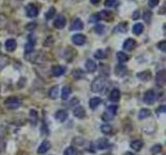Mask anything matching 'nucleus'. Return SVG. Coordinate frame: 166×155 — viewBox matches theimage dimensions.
<instances>
[{
    "instance_id": "nucleus-1",
    "label": "nucleus",
    "mask_w": 166,
    "mask_h": 155,
    "mask_svg": "<svg viewBox=\"0 0 166 155\" xmlns=\"http://www.w3.org/2000/svg\"><path fill=\"white\" fill-rule=\"evenodd\" d=\"M105 86H106V80L103 77H98L91 83V91L94 93H100L104 90Z\"/></svg>"
},
{
    "instance_id": "nucleus-2",
    "label": "nucleus",
    "mask_w": 166,
    "mask_h": 155,
    "mask_svg": "<svg viewBox=\"0 0 166 155\" xmlns=\"http://www.w3.org/2000/svg\"><path fill=\"white\" fill-rule=\"evenodd\" d=\"M117 112V106L112 104V106H109L106 109V111L103 113L102 115V120L105 122H108V121H111L114 118L115 114Z\"/></svg>"
},
{
    "instance_id": "nucleus-3",
    "label": "nucleus",
    "mask_w": 166,
    "mask_h": 155,
    "mask_svg": "<svg viewBox=\"0 0 166 155\" xmlns=\"http://www.w3.org/2000/svg\"><path fill=\"white\" fill-rule=\"evenodd\" d=\"M4 103L8 109H18V108L21 106L20 99L18 98V97H15V96L8 97V98L4 102Z\"/></svg>"
},
{
    "instance_id": "nucleus-4",
    "label": "nucleus",
    "mask_w": 166,
    "mask_h": 155,
    "mask_svg": "<svg viewBox=\"0 0 166 155\" xmlns=\"http://www.w3.org/2000/svg\"><path fill=\"white\" fill-rule=\"evenodd\" d=\"M26 15L29 18H35L39 15V9L35 4H28L26 6Z\"/></svg>"
},
{
    "instance_id": "nucleus-5",
    "label": "nucleus",
    "mask_w": 166,
    "mask_h": 155,
    "mask_svg": "<svg viewBox=\"0 0 166 155\" xmlns=\"http://www.w3.org/2000/svg\"><path fill=\"white\" fill-rule=\"evenodd\" d=\"M156 98H157V96H156L154 91H147V92H145L143 96L144 102L147 104H153L156 102Z\"/></svg>"
},
{
    "instance_id": "nucleus-6",
    "label": "nucleus",
    "mask_w": 166,
    "mask_h": 155,
    "mask_svg": "<svg viewBox=\"0 0 166 155\" xmlns=\"http://www.w3.org/2000/svg\"><path fill=\"white\" fill-rule=\"evenodd\" d=\"M165 81H166V72L164 69H162L160 72H157V76H156V83H157L159 86H164Z\"/></svg>"
},
{
    "instance_id": "nucleus-7",
    "label": "nucleus",
    "mask_w": 166,
    "mask_h": 155,
    "mask_svg": "<svg viewBox=\"0 0 166 155\" xmlns=\"http://www.w3.org/2000/svg\"><path fill=\"white\" fill-rule=\"evenodd\" d=\"M53 25L57 29H62L66 26V18L62 15H58L57 18L55 19V21H54Z\"/></svg>"
},
{
    "instance_id": "nucleus-8",
    "label": "nucleus",
    "mask_w": 166,
    "mask_h": 155,
    "mask_svg": "<svg viewBox=\"0 0 166 155\" xmlns=\"http://www.w3.org/2000/svg\"><path fill=\"white\" fill-rule=\"evenodd\" d=\"M72 42L77 46H82L86 42V36L83 34H75L72 38Z\"/></svg>"
},
{
    "instance_id": "nucleus-9",
    "label": "nucleus",
    "mask_w": 166,
    "mask_h": 155,
    "mask_svg": "<svg viewBox=\"0 0 166 155\" xmlns=\"http://www.w3.org/2000/svg\"><path fill=\"white\" fill-rule=\"evenodd\" d=\"M83 23L81 21L80 19H75L74 21L72 22V24H71V27H70V30L71 31H75V30H82L83 29Z\"/></svg>"
},
{
    "instance_id": "nucleus-10",
    "label": "nucleus",
    "mask_w": 166,
    "mask_h": 155,
    "mask_svg": "<svg viewBox=\"0 0 166 155\" xmlns=\"http://www.w3.org/2000/svg\"><path fill=\"white\" fill-rule=\"evenodd\" d=\"M109 146H110V143H109V140H108V139L101 138L100 140H98V142H97V148H98V149L105 150V149H107Z\"/></svg>"
},
{
    "instance_id": "nucleus-11",
    "label": "nucleus",
    "mask_w": 166,
    "mask_h": 155,
    "mask_svg": "<svg viewBox=\"0 0 166 155\" xmlns=\"http://www.w3.org/2000/svg\"><path fill=\"white\" fill-rule=\"evenodd\" d=\"M66 70H67V68L64 66H62V65L54 66L52 68V75L54 77H60L66 72Z\"/></svg>"
},
{
    "instance_id": "nucleus-12",
    "label": "nucleus",
    "mask_w": 166,
    "mask_h": 155,
    "mask_svg": "<svg viewBox=\"0 0 166 155\" xmlns=\"http://www.w3.org/2000/svg\"><path fill=\"white\" fill-rule=\"evenodd\" d=\"M73 114L75 117L79 118V119H82V118L85 117V110H84L81 106H77L75 109L73 110Z\"/></svg>"
},
{
    "instance_id": "nucleus-13",
    "label": "nucleus",
    "mask_w": 166,
    "mask_h": 155,
    "mask_svg": "<svg viewBox=\"0 0 166 155\" xmlns=\"http://www.w3.org/2000/svg\"><path fill=\"white\" fill-rule=\"evenodd\" d=\"M137 78L140 81H142V82H147V81L152 78V73H151L150 70H144V72H138Z\"/></svg>"
},
{
    "instance_id": "nucleus-14",
    "label": "nucleus",
    "mask_w": 166,
    "mask_h": 155,
    "mask_svg": "<svg viewBox=\"0 0 166 155\" xmlns=\"http://www.w3.org/2000/svg\"><path fill=\"white\" fill-rule=\"evenodd\" d=\"M5 48L8 52H13L17 48V42L13 38H8L5 42Z\"/></svg>"
},
{
    "instance_id": "nucleus-15",
    "label": "nucleus",
    "mask_w": 166,
    "mask_h": 155,
    "mask_svg": "<svg viewBox=\"0 0 166 155\" xmlns=\"http://www.w3.org/2000/svg\"><path fill=\"white\" fill-rule=\"evenodd\" d=\"M50 147H51V144H50L48 141H44V142L40 145L39 149H38V153L39 154H45L47 153V151L50 149Z\"/></svg>"
},
{
    "instance_id": "nucleus-16",
    "label": "nucleus",
    "mask_w": 166,
    "mask_h": 155,
    "mask_svg": "<svg viewBox=\"0 0 166 155\" xmlns=\"http://www.w3.org/2000/svg\"><path fill=\"white\" fill-rule=\"evenodd\" d=\"M135 45H136V42H135L133 38H127L125 40L123 48L126 50V51H131L132 49H134Z\"/></svg>"
},
{
    "instance_id": "nucleus-17",
    "label": "nucleus",
    "mask_w": 166,
    "mask_h": 155,
    "mask_svg": "<svg viewBox=\"0 0 166 155\" xmlns=\"http://www.w3.org/2000/svg\"><path fill=\"white\" fill-rule=\"evenodd\" d=\"M67 116L69 115H67V112L66 110H59V111H57L55 114V118L59 121V122H64V121L67 120Z\"/></svg>"
},
{
    "instance_id": "nucleus-18",
    "label": "nucleus",
    "mask_w": 166,
    "mask_h": 155,
    "mask_svg": "<svg viewBox=\"0 0 166 155\" xmlns=\"http://www.w3.org/2000/svg\"><path fill=\"white\" fill-rule=\"evenodd\" d=\"M88 103H89V108L91 110H96L97 108L102 103V99H101V97H93V98L89 100Z\"/></svg>"
},
{
    "instance_id": "nucleus-19",
    "label": "nucleus",
    "mask_w": 166,
    "mask_h": 155,
    "mask_svg": "<svg viewBox=\"0 0 166 155\" xmlns=\"http://www.w3.org/2000/svg\"><path fill=\"white\" fill-rule=\"evenodd\" d=\"M85 67L88 72H94L97 70V63L94 62V60L88 59L85 63Z\"/></svg>"
},
{
    "instance_id": "nucleus-20",
    "label": "nucleus",
    "mask_w": 166,
    "mask_h": 155,
    "mask_svg": "<svg viewBox=\"0 0 166 155\" xmlns=\"http://www.w3.org/2000/svg\"><path fill=\"white\" fill-rule=\"evenodd\" d=\"M120 98V90L118 89H113L112 91H111V93H110V96H109V99L111 100V102H118Z\"/></svg>"
},
{
    "instance_id": "nucleus-21",
    "label": "nucleus",
    "mask_w": 166,
    "mask_h": 155,
    "mask_svg": "<svg viewBox=\"0 0 166 155\" xmlns=\"http://www.w3.org/2000/svg\"><path fill=\"white\" fill-rule=\"evenodd\" d=\"M58 93H59V87L54 86L49 91V97L51 99H56L58 97Z\"/></svg>"
},
{
    "instance_id": "nucleus-22",
    "label": "nucleus",
    "mask_w": 166,
    "mask_h": 155,
    "mask_svg": "<svg viewBox=\"0 0 166 155\" xmlns=\"http://www.w3.org/2000/svg\"><path fill=\"white\" fill-rule=\"evenodd\" d=\"M142 146H143V143H142L141 141H139V140L133 141V142L130 144V147L134 151H140L142 149Z\"/></svg>"
},
{
    "instance_id": "nucleus-23",
    "label": "nucleus",
    "mask_w": 166,
    "mask_h": 155,
    "mask_svg": "<svg viewBox=\"0 0 166 155\" xmlns=\"http://www.w3.org/2000/svg\"><path fill=\"white\" fill-rule=\"evenodd\" d=\"M127 73V68L125 67L123 64H120L115 67V75L116 76H120V77H123Z\"/></svg>"
},
{
    "instance_id": "nucleus-24",
    "label": "nucleus",
    "mask_w": 166,
    "mask_h": 155,
    "mask_svg": "<svg viewBox=\"0 0 166 155\" xmlns=\"http://www.w3.org/2000/svg\"><path fill=\"white\" fill-rule=\"evenodd\" d=\"M143 30H144V27L141 23H137V24H135L133 26V33L136 35H140L143 32Z\"/></svg>"
},
{
    "instance_id": "nucleus-25",
    "label": "nucleus",
    "mask_w": 166,
    "mask_h": 155,
    "mask_svg": "<svg viewBox=\"0 0 166 155\" xmlns=\"http://www.w3.org/2000/svg\"><path fill=\"white\" fill-rule=\"evenodd\" d=\"M116 58H117L118 62H120V63H125V62H127L129 60V56L127 55L126 53H124V52H117Z\"/></svg>"
},
{
    "instance_id": "nucleus-26",
    "label": "nucleus",
    "mask_w": 166,
    "mask_h": 155,
    "mask_svg": "<svg viewBox=\"0 0 166 155\" xmlns=\"http://www.w3.org/2000/svg\"><path fill=\"white\" fill-rule=\"evenodd\" d=\"M71 93H72V90H71L70 87H63L62 91V98L63 100H67L70 97Z\"/></svg>"
},
{
    "instance_id": "nucleus-27",
    "label": "nucleus",
    "mask_w": 166,
    "mask_h": 155,
    "mask_svg": "<svg viewBox=\"0 0 166 155\" xmlns=\"http://www.w3.org/2000/svg\"><path fill=\"white\" fill-rule=\"evenodd\" d=\"M151 116V111L148 109H141L139 111V114H138V118L139 119H145V118L150 117Z\"/></svg>"
},
{
    "instance_id": "nucleus-28",
    "label": "nucleus",
    "mask_w": 166,
    "mask_h": 155,
    "mask_svg": "<svg viewBox=\"0 0 166 155\" xmlns=\"http://www.w3.org/2000/svg\"><path fill=\"white\" fill-rule=\"evenodd\" d=\"M101 130H102V132L105 134H111L113 132L112 126L109 125V124H104V125H102L101 126Z\"/></svg>"
},
{
    "instance_id": "nucleus-29",
    "label": "nucleus",
    "mask_w": 166,
    "mask_h": 155,
    "mask_svg": "<svg viewBox=\"0 0 166 155\" xmlns=\"http://www.w3.org/2000/svg\"><path fill=\"white\" fill-rule=\"evenodd\" d=\"M54 15H56V11H55V8H53V6H51L49 9H48V12H46V15H45V18L47 20H50V19H52Z\"/></svg>"
},
{
    "instance_id": "nucleus-30",
    "label": "nucleus",
    "mask_w": 166,
    "mask_h": 155,
    "mask_svg": "<svg viewBox=\"0 0 166 155\" xmlns=\"http://www.w3.org/2000/svg\"><path fill=\"white\" fill-rule=\"evenodd\" d=\"M38 112H36L35 110H31L30 111V121L33 123V124H36L38 122Z\"/></svg>"
},
{
    "instance_id": "nucleus-31",
    "label": "nucleus",
    "mask_w": 166,
    "mask_h": 155,
    "mask_svg": "<svg viewBox=\"0 0 166 155\" xmlns=\"http://www.w3.org/2000/svg\"><path fill=\"white\" fill-rule=\"evenodd\" d=\"M118 4V0H106L105 6L106 8H116Z\"/></svg>"
},
{
    "instance_id": "nucleus-32",
    "label": "nucleus",
    "mask_w": 166,
    "mask_h": 155,
    "mask_svg": "<svg viewBox=\"0 0 166 155\" xmlns=\"http://www.w3.org/2000/svg\"><path fill=\"white\" fill-rule=\"evenodd\" d=\"M112 15L110 12L108 11H102L99 13V17H100V20H108L109 19V17Z\"/></svg>"
},
{
    "instance_id": "nucleus-33",
    "label": "nucleus",
    "mask_w": 166,
    "mask_h": 155,
    "mask_svg": "<svg viewBox=\"0 0 166 155\" xmlns=\"http://www.w3.org/2000/svg\"><path fill=\"white\" fill-rule=\"evenodd\" d=\"M77 154H78L77 150L74 147L67 148V149L64 150V152H63V155H77Z\"/></svg>"
},
{
    "instance_id": "nucleus-34",
    "label": "nucleus",
    "mask_w": 166,
    "mask_h": 155,
    "mask_svg": "<svg viewBox=\"0 0 166 155\" xmlns=\"http://www.w3.org/2000/svg\"><path fill=\"white\" fill-rule=\"evenodd\" d=\"M94 31H96L97 34H103L105 32V26L102 24H98L96 27H94Z\"/></svg>"
},
{
    "instance_id": "nucleus-35",
    "label": "nucleus",
    "mask_w": 166,
    "mask_h": 155,
    "mask_svg": "<svg viewBox=\"0 0 166 155\" xmlns=\"http://www.w3.org/2000/svg\"><path fill=\"white\" fill-rule=\"evenodd\" d=\"M73 77L75 78V79H81V78L84 77V72L83 70L81 69H76L73 72Z\"/></svg>"
},
{
    "instance_id": "nucleus-36",
    "label": "nucleus",
    "mask_w": 166,
    "mask_h": 155,
    "mask_svg": "<svg viewBox=\"0 0 166 155\" xmlns=\"http://www.w3.org/2000/svg\"><path fill=\"white\" fill-rule=\"evenodd\" d=\"M126 27H127V22L121 23V24L118 25L116 28H114V31H116V30H120V32H126Z\"/></svg>"
},
{
    "instance_id": "nucleus-37",
    "label": "nucleus",
    "mask_w": 166,
    "mask_h": 155,
    "mask_svg": "<svg viewBox=\"0 0 166 155\" xmlns=\"http://www.w3.org/2000/svg\"><path fill=\"white\" fill-rule=\"evenodd\" d=\"M151 17H152V12H148V11H145L143 15H142V18H143V20H144V21L147 22V23L150 22Z\"/></svg>"
},
{
    "instance_id": "nucleus-38",
    "label": "nucleus",
    "mask_w": 166,
    "mask_h": 155,
    "mask_svg": "<svg viewBox=\"0 0 166 155\" xmlns=\"http://www.w3.org/2000/svg\"><path fill=\"white\" fill-rule=\"evenodd\" d=\"M162 151V146L161 145H155V146L152 148V152L154 154H158Z\"/></svg>"
},
{
    "instance_id": "nucleus-39",
    "label": "nucleus",
    "mask_w": 166,
    "mask_h": 155,
    "mask_svg": "<svg viewBox=\"0 0 166 155\" xmlns=\"http://www.w3.org/2000/svg\"><path fill=\"white\" fill-rule=\"evenodd\" d=\"M100 21V17H99V13H94L89 18V22L90 23H98Z\"/></svg>"
},
{
    "instance_id": "nucleus-40",
    "label": "nucleus",
    "mask_w": 166,
    "mask_h": 155,
    "mask_svg": "<svg viewBox=\"0 0 166 155\" xmlns=\"http://www.w3.org/2000/svg\"><path fill=\"white\" fill-rule=\"evenodd\" d=\"M94 57L98 59H104L105 58V54L102 50H98V51L94 53Z\"/></svg>"
},
{
    "instance_id": "nucleus-41",
    "label": "nucleus",
    "mask_w": 166,
    "mask_h": 155,
    "mask_svg": "<svg viewBox=\"0 0 166 155\" xmlns=\"http://www.w3.org/2000/svg\"><path fill=\"white\" fill-rule=\"evenodd\" d=\"M158 48L161 50L162 52H166V42L165 40H162L158 43Z\"/></svg>"
},
{
    "instance_id": "nucleus-42",
    "label": "nucleus",
    "mask_w": 166,
    "mask_h": 155,
    "mask_svg": "<svg viewBox=\"0 0 166 155\" xmlns=\"http://www.w3.org/2000/svg\"><path fill=\"white\" fill-rule=\"evenodd\" d=\"M159 4V0H148V6L152 8H156Z\"/></svg>"
},
{
    "instance_id": "nucleus-43",
    "label": "nucleus",
    "mask_w": 166,
    "mask_h": 155,
    "mask_svg": "<svg viewBox=\"0 0 166 155\" xmlns=\"http://www.w3.org/2000/svg\"><path fill=\"white\" fill-rule=\"evenodd\" d=\"M139 11H135L134 12H133V15H132V19L133 20H137L138 18H139Z\"/></svg>"
},
{
    "instance_id": "nucleus-44",
    "label": "nucleus",
    "mask_w": 166,
    "mask_h": 155,
    "mask_svg": "<svg viewBox=\"0 0 166 155\" xmlns=\"http://www.w3.org/2000/svg\"><path fill=\"white\" fill-rule=\"evenodd\" d=\"M158 111H159V112H163V113H164V112H165V106H162Z\"/></svg>"
},
{
    "instance_id": "nucleus-45",
    "label": "nucleus",
    "mask_w": 166,
    "mask_h": 155,
    "mask_svg": "<svg viewBox=\"0 0 166 155\" xmlns=\"http://www.w3.org/2000/svg\"><path fill=\"white\" fill-rule=\"evenodd\" d=\"M90 2L93 3V4H98V3L100 2V0H90Z\"/></svg>"
},
{
    "instance_id": "nucleus-46",
    "label": "nucleus",
    "mask_w": 166,
    "mask_h": 155,
    "mask_svg": "<svg viewBox=\"0 0 166 155\" xmlns=\"http://www.w3.org/2000/svg\"><path fill=\"white\" fill-rule=\"evenodd\" d=\"M124 155H135L134 153H132V152H126Z\"/></svg>"
},
{
    "instance_id": "nucleus-47",
    "label": "nucleus",
    "mask_w": 166,
    "mask_h": 155,
    "mask_svg": "<svg viewBox=\"0 0 166 155\" xmlns=\"http://www.w3.org/2000/svg\"><path fill=\"white\" fill-rule=\"evenodd\" d=\"M102 155H112V154H110V153H104V154H102Z\"/></svg>"
}]
</instances>
